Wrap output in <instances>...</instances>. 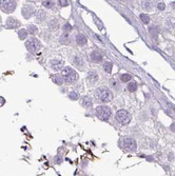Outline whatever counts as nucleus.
I'll return each mask as SVG.
<instances>
[{
	"label": "nucleus",
	"mask_w": 175,
	"mask_h": 176,
	"mask_svg": "<svg viewBox=\"0 0 175 176\" xmlns=\"http://www.w3.org/2000/svg\"><path fill=\"white\" fill-rule=\"evenodd\" d=\"M61 76L65 79V81L67 83H74L77 79H78V76L77 73L74 69H72L71 66H66L61 70Z\"/></svg>",
	"instance_id": "nucleus-1"
},
{
	"label": "nucleus",
	"mask_w": 175,
	"mask_h": 176,
	"mask_svg": "<svg viewBox=\"0 0 175 176\" xmlns=\"http://www.w3.org/2000/svg\"><path fill=\"white\" fill-rule=\"evenodd\" d=\"M95 97L98 98L102 102H109L112 100L113 95L111 93V91L107 88H98L95 91Z\"/></svg>",
	"instance_id": "nucleus-2"
},
{
	"label": "nucleus",
	"mask_w": 175,
	"mask_h": 176,
	"mask_svg": "<svg viewBox=\"0 0 175 176\" xmlns=\"http://www.w3.org/2000/svg\"><path fill=\"white\" fill-rule=\"evenodd\" d=\"M95 114L100 120H107L111 116V109L107 105H99L95 110Z\"/></svg>",
	"instance_id": "nucleus-3"
},
{
	"label": "nucleus",
	"mask_w": 175,
	"mask_h": 176,
	"mask_svg": "<svg viewBox=\"0 0 175 176\" xmlns=\"http://www.w3.org/2000/svg\"><path fill=\"white\" fill-rule=\"evenodd\" d=\"M26 48L30 51V52H37L41 49V43L37 38L32 37L30 39H28L26 41Z\"/></svg>",
	"instance_id": "nucleus-4"
},
{
	"label": "nucleus",
	"mask_w": 175,
	"mask_h": 176,
	"mask_svg": "<svg viewBox=\"0 0 175 176\" xmlns=\"http://www.w3.org/2000/svg\"><path fill=\"white\" fill-rule=\"evenodd\" d=\"M116 119L118 120V122H120L121 125H128L131 120V116H130L128 111L119 110L116 113Z\"/></svg>",
	"instance_id": "nucleus-5"
},
{
	"label": "nucleus",
	"mask_w": 175,
	"mask_h": 176,
	"mask_svg": "<svg viewBox=\"0 0 175 176\" xmlns=\"http://www.w3.org/2000/svg\"><path fill=\"white\" fill-rule=\"evenodd\" d=\"M16 6H17V2L16 1H0V10L4 13H12L15 11Z\"/></svg>",
	"instance_id": "nucleus-6"
},
{
	"label": "nucleus",
	"mask_w": 175,
	"mask_h": 176,
	"mask_svg": "<svg viewBox=\"0 0 175 176\" xmlns=\"http://www.w3.org/2000/svg\"><path fill=\"white\" fill-rule=\"evenodd\" d=\"M121 144H122V147L127 150H130V151L136 150V141H135L132 137H123Z\"/></svg>",
	"instance_id": "nucleus-7"
},
{
	"label": "nucleus",
	"mask_w": 175,
	"mask_h": 176,
	"mask_svg": "<svg viewBox=\"0 0 175 176\" xmlns=\"http://www.w3.org/2000/svg\"><path fill=\"white\" fill-rule=\"evenodd\" d=\"M6 28L7 29H17L21 26V22L15 17H9L6 19Z\"/></svg>",
	"instance_id": "nucleus-8"
},
{
	"label": "nucleus",
	"mask_w": 175,
	"mask_h": 176,
	"mask_svg": "<svg viewBox=\"0 0 175 176\" xmlns=\"http://www.w3.org/2000/svg\"><path fill=\"white\" fill-rule=\"evenodd\" d=\"M33 12H34L33 6L27 4V5H24L22 7V12L21 13H22V15H23V17H24V18H30L32 15H33Z\"/></svg>",
	"instance_id": "nucleus-9"
},
{
	"label": "nucleus",
	"mask_w": 175,
	"mask_h": 176,
	"mask_svg": "<svg viewBox=\"0 0 175 176\" xmlns=\"http://www.w3.org/2000/svg\"><path fill=\"white\" fill-rule=\"evenodd\" d=\"M86 79L89 81L91 85H95L98 80V74L95 72V71H90L88 73V76H86Z\"/></svg>",
	"instance_id": "nucleus-10"
},
{
	"label": "nucleus",
	"mask_w": 175,
	"mask_h": 176,
	"mask_svg": "<svg viewBox=\"0 0 175 176\" xmlns=\"http://www.w3.org/2000/svg\"><path fill=\"white\" fill-rule=\"evenodd\" d=\"M35 16H36V21L37 22H42L46 18V13L43 10H38L35 14Z\"/></svg>",
	"instance_id": "nucleus-11"
},
{
	"label": "nucleus",
	"mask_w": 175,
	"mask_h": 176,
	"mask_svg": "<svg viewBox=\"0 0 175 176\" xmlns=\"http://www.w3.org/2000/svg\"><path fill=\"white\" fill-rule=\"evenodd\" d=\"M76 42H77L78 45H80V47H83L84 44H86L88 39L85 38L84 35H82V34H77V35H76Z\"/></svg>",
	"instance_id": "nucleus-12"
},
{
	"label": "nucleus",
	"mask_w": 175,
	"mask_h": 176,
	"mask_svg": "<svg viewBox=\"0 0 175 176\" xmlns=\"http://www.w3.org/2000/svg\"><path fill=\"white\" fill-rule=\"evenodd\" d=\"M50 63H51V66L53 69H55V70H59V69H61V66L63 65V61L60 60V59H52Z\"/></svg>",
	"instance_id": "nucleus-13"
},
{
	"label": "nucleus",
	"mask_w": 175,
	"mask_h": 176,
	"mask_svg": "<svg viewBox=\"0 0 175 176\" xmlns=\"http://www.w3.org/2000/svg\"><path fill=\"white\" fill-rule=\"evenodd\" d=\"M91 58H92V60L94 61V62H100V61H102V55L100 54L99 52H97V51H94L92 53Z\"/></svg>",
	"instance_id": "nucleus-14"
},
{
	"label": "nucleus",
	"mask_w": 175,
	"mask_h": 176,
	"mask_svg": "<svg viewBox=\"0 0 175 176\" xmlns=\"http://www.w3.org/2000/svg\"><path fill=\"white\" fill-rule=\"evenodd\" d=\"M52 79H53V81L56 83V85H58V86H61L62 83L65 82V79H63V77H62L61 75H58V74L52 76Z\"/></svg>",
	"instance_id": "nucleus-15"
},
{
	"label": "nucleus",
	"mask_w": 175,
	"mask_h": 176,
	"mask_svg": "<svg viewBox=\"0 0 175 176\" xmlns=\"http://www.w3.org/2000/svg\"><path fill=\"white\" fill-rule=\"evenodd\" d=\"M81 103H82V105L84 106V108H91V106H92V99H91V97L84 96L82 98Z\"/></svg>",
	"instance_id": "nucleus-16"
},
{
	"label": "nucleus",
	"mask_w": 175,
	"mask_h": 176,
	"mask_svg": "<svg viewBox=\"0 0 175 176\" xmlns=\"http://www.w3.org/2000/svg\"><path fill=\"white\" fill-rule=\"evenodd\" d=\"M74 64L76 66H78V67H82L83 66V59H82V57L79 56V55L75 56L74 57Z\"/></svg>",
	"instance_id": "nucleus-17"
},
{
	"label": "nucleus",
	"mask_w": 175,
	"mask_h": 176,
	"mask_svg": "<svg viewBox=\"0 0 175 176\" xmlns=\"http://www.w3.org/2000/svg\"><path fill=\"white\" fill-rule=\"evenodd\" d=\"M59 41L62 43V44H69L70 43V41H71V39H70V36H69V34L68 33H66V34H63V35H61V37H60V39H59Z\"/></svg>",
	"instance_id": "nucleus-18"
},
{
	"label": "nucleus",
	"mask_w": 175,
	"mask_h": 176,
	"mask_svg": "<svg viewBox=\"0 0 175 176\" xmlns=\"http://www.w3.org/2000/svg\"><path fill=\"white\" fill-rule=\"evenodd\" d=\"M49 28L51 29V30H57L58 28H59V24H58V21H57V19H52L50 22H49Z\"/></svg>",
	"instance_id": "nucleus-19"
},
{
	"label": "nucleus",
	"mask_w": 175,
	"mask_h": 176,
	"mask_svg": "<svg viewBox=\"0 0 175 176\" xmlns=\"http://www.w3.org/2000/svg\"><path fill=\"white\" fill-rule=\"evenodd\" d=\"M103 70H105L107 73H110L111 71H112L113 69V63L110 62V61H107V62H105V64H103Z\"/></svg>",
	"instance_id": "nucleus-20"
},
{
	"label": "nucleus",
	"mask_w": 175,
	"mask_h": 176,
	"mask_svg": "<svg viewBox=\"0 0 175 176\" xmlns=\"http://www.w3.org/2000/svg\"><path fill=\"white\" fill-rule=\"evenodd\" d=\"M119 78H120V81H121V82H128V81L131 80L132 76H131L130 74H121Z\"/></svg>",
	"instance_id": "nucleus-21"
},
{
	"label": "nucleus",
	"mask_w": 175,
	"mask_h": 176,
	"mask_svg": "<svg viewBox=\"0 0 175 176\" xmlns=\"http://www.w3.org/2000/svg\"><path fill=\"white\" fill-rule=\"evenodd\" d=\"M28 36V31L24 30V29H21L19 32H18V37H19V39H26Z\"/></svg>",
	"instance_id": "nucleus-22"
},
{
	"label": "nucleus",
	"mask_w": 175,
	"mask_h": 176,
	"mask_svg": "<svg viewBox=\"0 0 175 176\" xmlns=\"http://www.w3.org/2000/svg\"><path fill=\"white\" fill-rule=\"evenodd\" d=\"M128 90L130 92H135L137 90V85H136V82H130L129 85H128Z\"/></svg>",
	"instance_id": "nucleus-23"
},
{
	"label": "nucleus",
	"mask_w": 175,
	"mask_h": 176,
	"mask_svg": "<svg viewBox=\"0 0 175 176\" xmlns=\"http://www.w3.org/2000/svg\"><path fill=\"white\" fill-rule=\"evenodd\" d=\"M142 6H144V9H145V10L149 11V10L152 9L153 3H152V1H145L144 3H142Z\"/></svg>",
	"instance_id": "nucleus-24"
},
{
	"label": "nucleus",
	"mask_w": 175,
	"mask_h": 176,
	"mask_svg": "<svg viewBox=\"0 0 175 176\" xmlns=\"http://www.w3.org/2000/svg\"><path fill=\"white\" fill-rule=\"evenodd\" d=\"M140 19H141V21L144 22V23H149L150 22V17L148 16L147 14H140Z\"/></svg>",
	"instance_id": "nucleus-25"
},
{
	"label": "nucleus",
	"mask_w": 175,
	"mask_h": 176,
	"mask_svg": "<svg viewBox=\"0 0 175 176\" xmlns=\"http://www.w3.org/2000/svg\"><path fill=\"white\" fill-rule=\"evenodd\" d=\"M28 31H29L30 34H35L37 32V28L35 25H33V24H31V25L28 26Z\"/></svg>",
	"instance_id": "nucleus-26"
},
{
	"label": "nucleus",
	"mask_w": 175,
	"mask_h": 176,
	"mask_svg": "<svg viewBox=\"0 0 175 176\" xmlns=\"http://www.w3.org/2000/svg\"><path fill=\"white\" fill-rule=\"evenodd\" d=\"M78 94L76 93V92H71V93L69 94V98L70 99H72V100H77L78 99Z\"/></svg>",
	"instance_id": "nucleus-27"
},
{
	"label": "nucleus",
	"mask_w": 175,
	"mask_h": 176,
	"mask_svg": "<svg viewBox=\"0 0 175 176\" xmlns=\"http://www.w3.org/2000/svg\"><path fill=\"white\" fill-rule=\"evenodd\" d=\"M54 4H55L54 1H42V5L45 6V7H47V9H50V7L54 6Z\"/></svg>",
	"instance_id": "nucleus-28"
},
{
	"label": "nucleus",
	"mask_w": 175,
	"mask_h": 176,
	"mask_svg": "<svg viewBox=\"0 0 175 176\" xmlns=\"http://www.w3.org/2000/svg\"><path fill=\"white\" fill-rule=\"evenodd\" d=\"M62 30H63V31H65V32H66V33H68V32H69V31H71V30H72V25H71L70 23H66L65 25H63V26H62Z\"/></svg>",
	"instance_id": "nucleus-29"
},
{
	"label": "nucleus",
	"mask_w": 175,
	"mask_h": 176,
	"mask_svg": "<svg viewBox=\"0 0 175 176\" xmlns=\"http://www.w3.org/2000/svg\"><path fill=\"white\" fill-rule=\"evenodd\" d=\"M165 7H166V5H165L164 2H159V3L157 4V9L159 10V11H164V10H165Z\"/></svg>",
	"instance_id": "nucleus-30"
},
{
	"label": "nucleus",
	"mask_w": 175,
	"mask_h": 176,
	"mask_svg": "<svg viewBox=\"0 0 175 176\" xmlns=\"http://www.w3.org/2000/svg\"><path fill=\"white\" fill-rule=\"evenodd\" d=\"M59 2V4H60V6H67V5H69L70 4V2L69 1H67V0H63V1H58Z\"/></svg>",
	"instance_id": "nucleus-31"
},
{
	"label": "nucleus",
	"mask_w": 175,
	"mask_h": 176,
	"mask_svg": "<svg viewBox=\"0 0 175 176\" xmlns=\"http://www.w3.org/2000/svg\"><path fill=\"white\" fill-rule=\"evenodd\" d=\"M171 130H173V131H175V124H173V125L171 126Z\"/></svg>",
	"instance_id": "nucleus-32"
},
{
	"label": "nucleus",
	"mask_w": 175,
	"mask_h": 176,
	"mask_svg": "<svg viewBox=\"0 0 175 176\" xmlns=\"http://www.w3.org/2000/svg\"><path fill=\"white\" fill-rule=\"evenodd\" d=\"M171 6L175 10V1H174V2H171Z\"/></svg>",
	"instance_id": "nucleus-33"
}]
</instances>
